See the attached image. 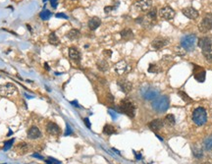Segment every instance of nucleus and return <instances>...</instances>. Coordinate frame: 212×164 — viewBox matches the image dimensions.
Listing matches in <instances>:
<instances>
[{"label": "nucleus", "mask_w": 212, "mask_h": 164, "mask_svg": "<svg viewBox=\"0 0 212 164\" xmlns=\"http://www.w3.org/2000/svg\"><path fill=\"white\" fill-rule=\"evenodd\" d=\"M198 45L201 48L203 56L208 62H212V41L210 37H204L199 38Z\"/></svg>", "instance_id": "nucleus-1"}, {"label": "nucleus", "mask_w": 212, "mask_h": 164, "mask_svg": "<svg viewBox=\"0 0 212 164\" xmlns=\"http://www.w3.org/2000/svg\"><path fill=\"white\" fill-rule=\"evenodd\" d=\"M118 110L122 113H124V114H126L127 116L131 117V118H133V117H135L136 106H135V104L132 102V100L125 98L121 101Z\"/></svg>", "instance_id": "nucleus-2"}, {"label": "nucleus", "mask_w": 212, "mask_h": 164, "mask_svg": "<svg viewBox=\"0 0 212 164\" xmlns=\"http://www.w3.org/2000/svg\"><path fill=\"white\" fill-rule=\"evenodd\" d=\"M192 121L198 126H202L207 121V112L203 107H198L192 112Z\"/></svg>", "instance_id": "nucleus-3"}, {"label": "nucleus", "mask_w": 212, "mask_h": 164, "mask_svg": "<svg viewBox=\"0 0 212 164\" xmlns=\"http://www.w3.org/2000/svg\"><path fill=\"white\" fill-rule=\"evenodd\" d=\"M196 42H198V37L195 34H187L181 40V46L186 49V51H192L195 47Z\"/></svg>", "instance_id": "nucleus-4"}, {"label": "nucleus", "mask_w": 212, "mask_h": 164, "mask_svg": "<svg viewBox=\"0 0 212 164\" xmlns=\"http://www.w3.org/2000/svg\"><path fill=\"white\" fill-rule=\"evenodd\" d=\"M211 29H212V14L207 13V14L204 15L201 22L199 23L198 30H199L200 33L206 34V33L209 32Z\"/></svg>", "instance_id": "nucleus-5"}, {"label": "nucleus", "mask_w": 212, "mask_h": 164, "mask_svg": "<svg viewBox=\"0 0 212 164\" xmlns=\"http://www.w3.org/2000/svg\"><path fill=\"white\" fill-rule=\"evenodd\" d=\"M152 105H153V108H154L156 111L164 112L167 110V108L169 106V98L167 96L159 97V98L155 99V101L152 103Z\"/></svg>", "instance_id": "nucleus-6"}, {"label": "nucleus", "mask_w": 212, "mask_h": 164, "mask_svg": "<svg viewBox=\"0 0 212 164\" xmlns=\"http://www.w3.org/2000/svg\"><path fill=\"white\" fill-rule=\"evenodd\" d=\"M16 91H17L16 85L11 83H8L5 85H0V95H2V96L12 95L16 92Z\"/></svg>", "instance_id": "nucleus-7"}, {"label": "nucleus", "mask_w": 212, "mask_h": 164, "mask_svg": "<svg viewBox=\"0 0 212 164\" xmlns=\"http://www.w3.org/2000/svg\"><path fill=\"white\" fill-rule=\"evenodd\" d=\"M175 11L173 10L170 6H165L162 7L160 10H159V16L163 19V20H166V21H170L172 20L173 18L175 17Z\"/></svg>", "instance_id": "nucleus-8"}, {"label": "nucleus", "mask_w": 212, "mask_h": 164, "mask_svg": "<svg viewBox=\"0 0 212 164\" xmlns=\"http://www.w3.org/2000/svg\"><path fill=\"white\" fill-rule=\"evenodd\" d=\"M130 70H131V67L125 60H121L115 65V72L118 75H124V74L128 73Z\"/></svg>", "instance_id": "nucleus-9"}, {"label": "nucleus", "mask_w": 212, "mask_h": 164, "mask_svg": "<svg viewBox=\"0 0 212 164\" xmlns=\"http://www.w3.org/2000/svg\"><path fill=\"white\" fill-rule=\"evenodd\" d=\"M118 87L120 88V89L124 93H129L133 89V84L130 81L126 80V79H120L117 82Z\"/></svg>", "instance_id": "nucleus-10"}, {"label": "nucleus", "mask_w": 212, "mask_h": 164, "mask_svg": "<svg viewBox=\"0 0 212 164\" xmlns=\"http://www.w3.org/2000/svg\"><path fill=\"white\" fill-rule=\"evenodd\" d=\"M169 44V40L166 37H156L155 40H153L151 42V46L153 49H161L163 48L164 46H166Z\"/></svg>", "instance_id": "nucleus-11"}, {"label": "nucleus", "mask_w": 212, "mask_h": 164, "mask_svg": "<svg viewBox=\"0 0 212 164\" xmlns=\"http://www.w3.org/2000/svg\"><path fill=\"white\" fill-rule=\"evenodd\" d=\"M152 6V0H139L136 3V7L140 11L143 12H148Z\"/></svg>", "instance_id": "nucleus-12"}, {"label": "nucleus", "mask_w": 212, "mask_h": 164, "mask_svg": "<svg viewBox=\"0 0 212 164\" xmlns=\"http://www.w3.org/2000/svg\"><path fill=\"white\" fill-rule=\"evenodd\" d=\"M205 70L200 66H194V76L196 81H198L199 83H203L205 80Z\"/></svg>", "instance_id": "nucleus-13"}, {"label": "nucleus", "mask_w": 212, "mask_h": 164, "mask_svg": "<svg viewBox=\"0 0 212 164\" xmlns=\"http://www.w3.org/2000/svg\"><path fill=\"white\" fill-rule=\"evenodd\" d=\"M182 12L188 19H191V20H195V19H198L199 16L198 11L194 8H192V7H186V8H184L182 10Z\"/></svg>", "instance_id": "nucleus-14"}, {"label": "nucleus", "mask_w": 212, "mask_h": 164, "mask_svg": "<svg viewBox=\"0 0 212 164\" xmlns=\"http://www.w3.org/2000/svg\"><path fill=\"white\" fill-rule=\"evenodd\" d=\"M46 131L51 136H57L60 134V128L56 123L53 122H49L46 125Z\"/></svg>", "instance_id": "nucleus-15"}, {"label": "nucleus", "mask_w": 212, "mask_h": 164, "mask_svg": "<svg viewBox=\"0 0 212 164\" xmlns=\"http://www.w3.org/2000/svg\"><path fill=\"white\" fill-rule=\"evenodd\" d=\"M40 137H41V132L37 127L33 126L27 131V138L30 140H37L38 138H40Z\"/></svg>", "instance_id": "nucleus-16"}, {"label": "nucleus", "mask_w": 212, "mask_h": 164, "mask_svg": "<svg viewBox=\"0 0 212 164\" xmlns=\"http://www.w3.org/2000/svg\"><path fill=\"white\" fill-rule=\"evenodd\" d=\"M148 127L153 132H157V131H159V130L162 129L163 122H162V120H161V119H155V120L151 121V122L148 124Z\"/></svg>", "instance_id": "nucleus-17"}, {"label": "nucleus", "mask_w": 212, "mask_h": 164, "mask_svg": "<svg viewBox=\"0 0 212 164\" xmlns=\"http://www.w3.org/2000/svg\"><path fill=\"white\" fill-rule=\"evenodd\" d=\"M69 57L72 60L79 62L81 60V53L76 47H70L69 48Z\"/></svg>", "instance_id": "nucleus-18"}, {"label": "nucleus", "mask_w": 212, "mask_h": 164, "mask_svg": "<svg viewBox=\"0 0 212 164\" xmlns=\"http://www.w3.org/2000/svg\"><path fill=\"white\" fill-rule=\"evenodd\" d=\"M101 25V20L98 17H92L88 21V28L92 31H95Z\"/></svg>", "instance_id": "nucleus-19"}, {"label": "nucleus", "mask_w": 212, "mask_h": 164, "mask_svg": "<svg viewBox=\"0 0 212 164\" xmlns=\"http://www.w3.org/2000/svg\"><path fill=\"white\" fill-rule=\"evenodd\" d=\"M120 36H121L122 38H123V40H130L133 37V31L131 29L127 28V29H124L123 31H121Z\"/></svg>", "instance_id": "nucleus-20"}, {"label": "nucleus", "mask_w": 212, "mask_h": 164, "mask_svg": "<svg viewBox=\"0 0 212 164\" xmlns=\"http://www.w3.org/2000/svg\"><path fill=\"white\" fill-rule=\"evenodd\" d=\"M156 18H157V9L152 8L151 10H149L148 13H147V16H146V20L150 23L151 25H153L155 23Z\"/></svg>", "instance_id": "nucleus-21"}, {"label": "nucleus", "mask_w": 212, "mask_h": 164, "mask_svg": "<svg viewBox=\"0 0 212 164\" xmlns=\"http://www.w3.org/2000/svg\"><path fill=\"white\" fill-rule=\"evenodd\" d=\"M96 66H97V69L99 70L100 72H106L107 70L109 69V64L108 62L104 60V59H100L97 61L96 63Z\"/></svg>", "instance_id": "nucleus-22"}, {"label": "nucleus", "mask_w": 212, "mask_h": 164, "mask_svg": "<svg viewBox=\"0 0 212 164\" xmlns=\"http://www.w3.org/2000/svg\"><path fill=\"white\" fill-rule=\"evenodd\" d=\"M67 37H68V38H70V40H78V38L81 37V33H80V31L77 30V29H72V30L69 31L68 34H67Z\"/></svg>", "instance_id": "nucleus-23"}, {"label": "nucleus", "mask_w": 212, "mask_h": 164, "mask_svg": "<svg viewBox=\"0 0 212 164\" xmlns=\"http://www.w3.org/2000/svg\"><path fill=\"white\" fill-rule=\"evenodd\" d=\"M164 123L167 125L169 127H173L176 123V119L173 114H168L166 115V117L164 118Z\"/></svg>", "instance_id": "nucleus-24"}, {"label": "nucleus", "mask_w": 212, "mask_h": 164, "mask_svg": "<svg viewBox=\"0 0 212 164\" xmlns=\"http://www.w3.org/2000/svg\"><path fill=\"white\" fill-rule=\"evenodd\" d=\"M48 42H49L50 44L57 46V45H59V43H60V40H59V38L56 36V34H55V33H51L49 34V37H48Z\"/></svg>", "instance_id": "nucleus-25"}, {"label": "nucleus", "mask_w": 212, "mask_h": 164, "mask_svg": "<svg viewBox=\"0 0 212 164\" xmlns=\"http://www.w3.org/2000/svg\"><path fill=\"white\" fill-rule=\"evenodd\" d=\"M17 150H19V152L21 154H24L29 150V146H27V143H20L17 144Z\"/></svg>", "instance_id": "nucleus-26"}, {"label": "nucleus", "mask_w": 212, "mask_h": 164, "mask_svg": "<svg viewBox=\"0 0 212 164\" xmlns=\"http://www.w3.org/2000/svg\"><path fill=\"white\" fill-rule=\"evenodd\" d=\"M103 133L105 135H107V136H110V135H113V134H115L116 133V130H115V128H114L113 126H111V125H105L104 128H103Z\"/></svg>", "instance_id": "nucleus-27"}, {"label": "nucleus", "mask_w": 212, "mask_h": 164, "mask_svg": "<svg viewBox=\"0 0 212 164\" xmlns=\"http://www.w3.org/2000/svg\"><path fill=\"white\" fill-rule=\"evenodd\" d=\"M192 153H194L195 157L200 158L202 156V150L198 146H192Z\"/></svg>", "instance_id": "nucleus-28"}, {"label": "nucleus", "mask_w": 212, "mask_h": 164, "mask_svg": "<svg viewBox=\"0 0 212 164\" xmlns=\"http://www.w3.org/2000/svg\"><path fill=\"white\" fill-rule=\"evenodd\" d=\"M203 146H204V148H205V150H211V148H212V136L208 137V138H206L205 140H204Z\"/></svg>", "instance_id": "nucleus-29"}, {"label": "nucleus", "mask_w": 212, "mask_h": 164, "mask_svg": "<svg viewBox=\"0 0 212 164\" xmlns=\"http://www.w3.org/2000/svg\"><path fill=\"white\" fill-rule=\"evenodd\" d=\"M148 72H149V73H159V72H161V68L159 67L158 65L152 63V64L149 65V67H148Z\"/></svg>", "instance_id": "nucleus-30"}, {"label": "nucleus", "mask_w": 212, "mask_h": 164, "mask_svg": "<svg viewBox=\"0 0 212 164\" xmlns=\"http://www.w3.org/2000/svg\"><path fill=\"white\" fill-rule=\"evenodd\" d=\"M178 95H179V96L181 97V98L185 101V102H191V98L185 92L180 91V92H178Z\"/></svg>", "instance_id": "nucleus-31"}, {"label": "nucleus", "mask_w": 212, "mask_h": 164, "mask_svg": "<svg viewBox=\"0 0 212 164\" xmlns=\"http://www.w3.org/2000/svg\"><path fill=\"white\" fill-rule=\"evenodd\" d=\"M174 51H175V53L177 54V55H179V56H184L187 52L186 49H185L184 47H182V46H176V47L174 48Z\"/></svg>", "instance_id": "nucleus-32"}, {"label": "nucleus", "mask_w": 212, "mask_h": 164, "mask_svg": "<svg viewBox=\"0 0 212 164\" xmlns=\"http://www.w3.org/2000/svg\"><path fill=\"white\" fill-rule=\"evenodd\" d=\"M50 16H51V14H50V12H49L48 10L43 11V12L40 14V17H41L42 20H47V19H48Z\"/></svg>", "instance_id": "nucleus-33"}, {"label": "nucleus", "mask_w": 212, "mask_h": 164, "mask_svg": "<svg viewBox=\"0 0 212 164\" xmlns=\"http://www.w3.org/2000/svg\"><path fill=\"white\" fill-rule=\"evenodd\" d=\"M103 55L106 57V58H110L112 56V50L110 49H105L103 50Z\"/></svg>", "instance_id": "nucleus-34"}, {"label": "nucleus", "mask_w": 212, "mask_h": 164, "mask_svg": "<svg viewBox=\"0 0 212 164\" xmlns=\"http://www.w3.org/2000/svg\"><path fill=\"white\" fill-rule=\"evenodd\" d=\"M115 8V7H113V6H106L105 8H104V12L106 13V14H108V13H110L111 12V11Z\"/></svg>", "instance_id": "nucleus-35"}, {"label": "nucleus", "mask_w": 212, "mask_h": 164, "mask_svg": "<svg viewBox=\"0 0 212 164\" xmlns=\"http://www.w3.org/2000/svg\"><path fill=\"white\" fill-rule=\"evenodd\" d=\"M50 3H51V6L53 7V8L55 9L57 7V0H50Z\"/></svg>", "instance_id": "nucleus-36"}, {"label": "nucleus", "mask_w": 212, "mask_h": 164, "mask_svg": "<svg viewBox=\"0 0 212 164\" xmlns=\"http://www.w3.org/2000/svg\"><path fill=\"white\" fill-rule=\"evenodd\" d=\"M107 99L110 101V102H114V96L112 95H110V93L107 95Z\"/></svg>", "instance_id": "nucleus-37"}, {"label": "nucleus", "mask_w": 212, "mask_h": 164, "mask_svg": "<svg viewBox=\"0 0 212 164\" xmlns=\"http://www.w3.org/2000/svg\"><path fill=\"white\" fill-rule=\"evenodd\" d=\"M84 122H85V124L86 125V127L90 128V123H89V120H88V118H85V119H84Z\"/></svg>", "instance_id": "nucleus-38"}, {"label": "nucleus", "mask_w": 212, "mask_h": 164, "mask_svg": "<svg viewBox=\"0 0 212 164\" xmlns=\"http://www.w3.org/2000/svg\"><path fill=\"white\" fill-rule=\"evenodd\" d=\"M56 17H57V18H64V19L68 18L65 14H63V13H61V14H56Z\"/></svg>", "instance_id": "nucleus-39"}, {"label": "nucleus", "mask_w": 212, "mask_h": 164, "mask_svg": "<svg viewBox=\"0 0 212 164\" xmlns=\"http://www.w3.org/2000/svg\"><path fill=\"white\" fill-rule=\"evenodd\" d=\"M44 68L46 69V71H49V70H50L49 66H48V64H47V63H44Z\"/></svg>", "instance_id": "nucleus-40"}, {"label": "nucleus", "mask_w": 212, "mask_h": 164, "mask_svg": "<svg viewBox=\"0 0 212 164\" xmlns=\"http://www.w3.org/2000/svg\"><path fill=\"white\" fill-rule=\"evenodd\" d=\"M211 116H212V109H211Z\"/></svg>", "instance_id": "nucleus-41"}, {"label": "nucleus", "mask_w": 212, "mask_h": 164, "mask_svg": "<svg viewBox=\"0 0 212 164\" xmlns=\"http://www.w3.org/2000/svg\"><path fill=\"white\" fill-rule=\"evenodd\" d=\"M43 1H44V2H45V1H46V0H43Z\"/></svg>", "instance_id": "nucleus-42"}]
</instances>
